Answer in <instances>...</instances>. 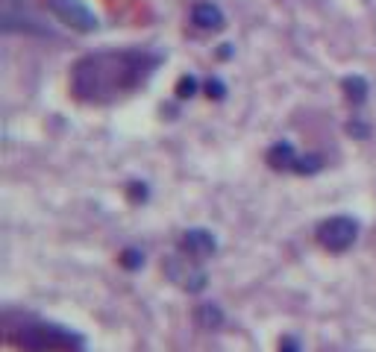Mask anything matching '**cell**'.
Instances as JSON below:
<instances>
[{"mask_svg":"<svg viewBox=\"0 0 376 352\" xmlns=\"http://www.w3.org/2000/svg\"><path fill=\"white\" fill-rule=\"evenodd\" d=\"M162 56L147 47L97 50L86 53L71 68V94L86 106H109L124 100L156 74Z\"/></svg>","mask_w":376,"mask_h":352,"instance_id":"obj_1","label":"cell"},{"mask_svg":"<svg viewBox=\"0 0 376 352\" xmlns=\"http://www.w3.org/2000/svg\"><path fill=\"white\" fill-rule=\"evenodd\" d=\"M6 344L21 352H86V338L79 332L32 314H4Z\"/></svg>","mask_w":376,"mask_h":352,"instance_id":"obj_2","label":"cell"},{"mask_svg":"<svg viewBox=\"0 0 376 352\" xmlns=\"http://www.w3.org/2000/svg\"><path fill=\"white\" fill-rule=\"evenodd\" d=\"M162 270H165V276L186 294H200V291H206V285H209V273L203 270L200 259H191L186 253L168 256L165 261H162Z\"/></svg>","mask_w":376,"mask_h":352,"instance_id":"obj_3","label":"cell"},{"mask_svg":"<svg viewBox=\"0 0 376 352\" xmlns=\"http://www.w3.org/2000/svg\"><path fill=\"white\" fill-rule=\"evenodd\" d=\"M315 238L326 253H347L358 241V221H353L350 214H332L318 223Z\"/></svg>","mask_w":376,"mask_h":352,"instance_id":"obj_4","label":"cell"},{"mask_svg":"<svg viewBox=\"0 0 376 352\" xmlns=\"http://www.w3.org/2000/svg\"><path fill=\"white\" fill-rule=\"evenodd\" d=\"M47 6H51V12L62 24H68L77 32H94L97 27H101L94 9L86 4V0H47Z\"/></svg>","mask_w":376,"mask_h":352,"instance_id":"obj_5","label":"cell"},{"mask_svg":"<svg viewBox=\"0 0 376 352\" xmlns=\"http://www.w3.org/2000/svg\"><path fill=\"white\" fill-rule=\"evenodd\" d=\"M179 253H186L191 259H209V256H215L218 253V238H215V232L212 229H186L183 235H179Z\"/></svg>","mask_w":376,"mask_h":352,"instance_id":"obj_6","label":"cell"},{"mask_svg":"<svg viewBox=\"0 0 376 352\" xmlns=\"http://www.w3.org/2000/svg\"><path fill=\"white\" fill-rule=\"evenodd\" d=\"M191 24L203 30V32H215V30H223L226 27V15L218 4H212V0H203V4H194L191 9Z\"/></svg>","mask_w":376,"mask_h":352,"instance_id":"obj_7","label":"cell"},{"mask_svg":"<svg viewBox=\"0 0 376 352\" xmlns=\"http://www.w3.org/2000/svg\"><path fill=\"white\" fill-rule=\"evenodd\" d=\"M297 150H294V144L291 141H273L271 147H268V153H265V162H268V167L271 171H285V174H291L294 171V164H297Z\"/></svg>","mask_w":376,"mask_h":352,"instance_id":"obj_8","label":"cell"},{"mask_svg":"<svg viewBox=\"0 0 376 352\" xmlns=\"http://www.w3.org/2000/svg\"><path fill=\"white\" fill-rule=\"evenodd\" d=\"M226 323V314L218 303H200L194 306V326L203 332H218Z\"/></svg>","mask_w":376,"mask_h":352,"instance_id":"obj_9","label":"cell"},{"mask_svg":"<svg viewBox=\"0 0 376 352\" xmlns=\"http://www.w3.org/2000/svg\"><path fill=\"white\" fill-rule=\"evenodd\" d=\"M341 91H344V97L350 100L353 106H362L365 100H368V94H370V86H368L365 77L353 74V77H344V79H341Z\"/></svg>","mask_w":376,"mask_h":352,"instance_id":"obj_10","label":"cell"},{"mask_svg":"<svg viewBox=\"0 0 376 352\" xmlns=\"http://www.w3.org/2000/svg\"><path fill=\"white\" fill-rule=\"evenodd\" d=\"M323 164H326V159H323L320 153L297 156V164H294L291 174H297V176H312V174H320V171H323Z\"/></svg>","mask_w":376,"mask_h":352,"instance_id":"obj_11","label":"cell"},{"mask_svg":"<svg viewBox=\"0 0 376 352\" xmlns=\"http://www.w3.org/2000/svg\"><path fill=\"white\" fill-rule=\"evenodd\" d=\"M118 264L124 267V270H141L144 267V253L138 247H127V249H121V256H118Z\"/></svg>","mask_w":376,"mask_h":352,"instance_id":"obj_12","label":"cell"},{"mask_svg":"<svg viewBox=\"0 0 376 352\" xmlns=\"http://www.w3.org/2000/svg\"><path fill=\"white\" fill-rule=\"evenodd\" d=\"M197 91H200V79L194 77V74H183V77L176 79V97L179 100H191Z\"/></svg>","mask_w":376,"mask_h":352,"instance_id":"obj_13","label":"cell"},{"mask_svg":"<svg viewBox=\"0 0 376 352\" xmlns=\"http://www.w3.org/2000/svg\"><path fill=\"white\" fill-rule=\"evenodd\" d=\"M127 197L133 200V203H147V197H150V188H147V182H129L127 185Z\"/></svg>","mask_w":376,"mask_h":352,"instance_id":"obj_14","label":"cell"},{"mask_svg":"<svg viewBox=\"0 0 376 352\" xmlns=\"http://www.w3.org/2000/svg\"><path fill=\"white\" fill-rule=\"evenodd\" d=\"M203 91H206V97H212V100H223V97H226V86H223V79H218V77H209V79L203 82Z\"/></svg>","mask_w":376,"mask_h":352,"instance_id":"obj_15","label":"cell"},{"mask_svg":"<svg viewBox=\"0 0 376 352\" xmlns=\"http://www.w3.org/2000/svg\"><path fill=\"white\" fill-rule=\"evenodd\" d=\"M347 136H353V138H368V136H370V126L362 121V117H353V121L347 124Z\"/></svg>","mask_w":376,"mask_h":352,"instance_id":"obj_16","label":"cell"},{"mask_svg":"<svg viewBox=\"0 0 376 352\" xmlns=\"http://www.w3.org/2000/svg\"><path fill=\"white\" fill-rule=\"evenodd\" d=\"M280 352H303V346H300V341L294 338V334H285V338L280 341Z\"/></svg>","mask_w":376,"mask_h":352,"instance_id":"obj_17","label":"cell"},{"mask_svg":"<svg viewBox=\"0 0 376 352\" xmlns=\"http://www.w3.org/2000/svg\"><path fill=\"white\" fill-rule=\"evenodd\" d=\"M233 53H235V47H233V44H221V50H218V56H221V59H230Z\"/></svg>","mask_w":376,"mask_h":352,"instance_id":"obj_18","label":"cell"}]
</instances>
